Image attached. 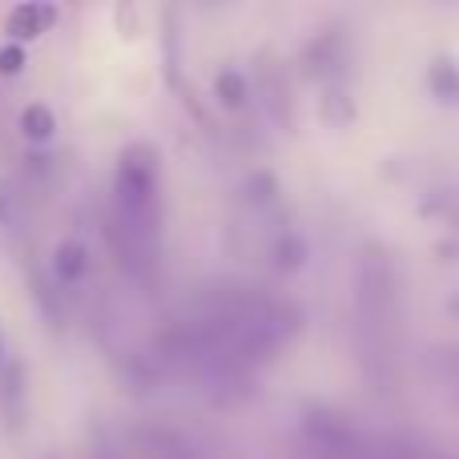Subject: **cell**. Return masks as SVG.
I'll list each match as a JSON object with an SVG mask.
<instances>
[{
    "mask_svg": "<svg viewBox=\"0 0 459 459\" xmlns=\"http://www.w3.org/2000/svg\"><path fill=\"white\" fill-rule=\"evenodd\" d=\"M218 97H222L226 105H242V101H246V81H242V73L226 69L222 77H218Z\"/></svg>",
    "mask_w": 459,
    "mask_h": 459,
    "instance_id": "6",
    "label": "cell"
},
{
    "mask_svg": "<svg viewBox=\"0 0 459 459\" xmlns=\"http://www.w3.org/2000/svg\"><path fill=\"white\" fill-rule=\"evenodd\" d=\"M113 206L129 250H145V242L158 238V161L150 145L126 150L113 182Z\"/></svg>",
    "mask_w": 459,
    "mask_h": 459,
    "instance_id": "1",
    "label": "cell"
},
{
    "mask_svg": "<svg viewBox=\"0 0 459 459\" xmlns=\"http://www.w3.org/2000/svg\"><path fill=\"white\" fill-rule=\"evenodd\" d=\"M8 367V342H4V331H0V371Z\"/></svg>",
    "mask_w": 459,
    "mask_h": 459,
    "instance_id": "9",
    "label": "cell"
},
{
    "mask_svg": "<svg viewBox=\"0 0 459 459\" xmlns=\"http://www.w3.org/2000/svg\"><path fill=\"white\" fill-rule=\"evenodd\" d=\"M53 270L61 282H77L85 274V246L81 242H61L53 254Z\"/></svg>",
    "mask_w": 459,
    "mask_h": 459,
    "instance_id": "5",
    "label": "cell"
},
{
    "mask_svg": "<svg viewBox=\"0 0 459 459\" xmlns=\"http://www.w3.org/2000/svg\"><path fill=\"white\" fill-rule=\"evenodd\" d=\"M431 85H439L447 97H459V73L447 61H436V69H431Z\"/></svg>",
    "mask_w": 459,
    "mask_h": 459,
    "instance_id": "7",
    "label": "cell"
},
{
    "mask_svg": "<svg viewBox=\"0 0 459 459\" xmlns=\"http://www.w3.org/2000/svg\"><path fill=\"white\" fill-rule=\"evenodd\" d=\"M24 69V48L21 45H4L0 48V77H16Z\"/></svg>",
    "mask_w": 459,
    "mask_h": 459,
    "instance_id": "8",
    "label": "cell"
},
{
    "mask_svg": "<svg viewBox=\"0 0 459 459\" xmlns=\"http://www.w3.org/2000/svg\"><path fill=\"white\" fill-rule=\"evenodd\" d=\"M0 407H4L8 423L16 428L21 415H24V371H21L16 359H8V367L0 371Z\"/></svg>",
    "mask_w": 459,
    "mask_h": 459,
    "instance_id": "3",
    "label": "cell"
},
{
    "mask_svg": "<svg viewBox=\"0 0 459 459\" xmlns=\"http://www.w3.org/2000/svg\"><path fill=\"white\" fill-rule=\"evenodd\" d=\"M53 129H56V117H53V109L48 105H24V113H21V134L29 137V142H48L53 137Z\"/></svg>",
    "mask_w": 459,
    "mask_h": 459,
    "instance_id": "4",
    "label": "cell"
},
{
    "mask_svg": "<svg viewBox=\"0 0 459 459\" xmlns=\"http://www.w3.org/2000/svg\"><path fill=\"white\" fill-rule=\"evenodd\" d=\"M53 21H56L53 4H16L4 21V32L13 37V45H24V40H37L40 32H48Z\"/></svg>",
    "mask_w": 459,
    "mask_h": 459,
    "instance_id": "2",
    "label": "cell"
}]
</instances>
